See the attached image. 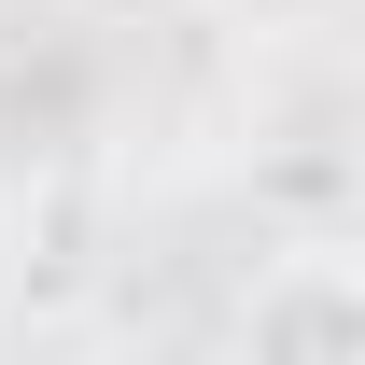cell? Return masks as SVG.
<instances>
[{"instance_id":"6da1fadb","label":"cell","mask_w":365,"mask_h":365,"mask_svg":"<svg viewBox=\"0 0 365 365\" xmlns=\"http://www.w3.org/2000/svg\"><path fill=\"white\" fill-rule=\"evenodd\" d=\"M253 337H267V351H281V337H309V351H351V337H365V281L337 267V253H309L295 281H267V295H253Z\"/></svg>"},{"instance_id":"7a4b0ae2","label":"cell","mask_w":365,"mask_h":365,"mask_svg":"<svg viewBox=\"0 0 365 365\" xmlns=\"http://www.w3.org/2000/svg\"><path fill=\"white\" fill-rule=\"evenodd\" d=\"M71 14H98V29H169V14H197V0H71Z\"/></svg>"}]
</instances>
